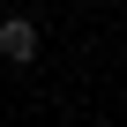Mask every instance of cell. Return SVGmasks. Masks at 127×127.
Returning a JSON list of instances; mask_svg holds the SVG:
<instances>
[{
    "instance_id": "7a4b0ae2",
    "label": "cell",
    "mask_w": 127,
    "mask_h": 127,
    "mask_svg": "<svg viewBox=\"0 0 127 127\" xmlns=\"http://www.w3.org/2000/svg\"><path fill=\"white\" fill-rule=\"evenodd\" d=\"M37 8H45V0H37Z\"/></svg>"
},
{
    "instance_id": "6da1fadb",
    "label": "cell",
    "mask_w": 127,
    "mask_h": 127,
    "mask_svg": "<svg viewBox=\"0 0 127 127\" xmlns=\"http://www.w3.org/2000/svg\"><path fill=\"white\" fill-rule=\"evenodd\" d=\"M37 52H45V37H37L30 15H8L0 23V60H8V67H37Z\"/></svg>"
}]
</instances>
